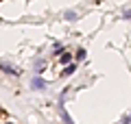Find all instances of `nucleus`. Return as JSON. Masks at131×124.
<instances>
[{"label":"nucleus","mask_w":131,"mask_h":124,"mask_svg":"<svg viewBox=\"0 0 131 124\" xmlns=\"http://www.w3.org/2000/svg\"><path fill=\"white\" fill-rule=\"evenodd\" d=\"M77 59H85V50H77Z\"/></svg>","instance_id":"39448f33"},{"label":"nucleus","mask_w":131,"mask_h":124,"mask_svg":"<svg viewBox=\"0 0 131 124\" xmlns=\"http://www.w3.org/2000/svg\"><path fill=\"white\" fill-rule=\"evenodd\" d=\"M0 70H5L7 74H13V76H18V74H20V68H13L11 63H0Z\"/></svg>","instance_id":"f257e3e1"},{"label":"nucleus","mask_w":131,"mask_h":124,"mask_svg":"<svg viewBox=\"0 0 131 124\" xmlns=\"http://www.w3.org/2000/svg\"><path fill=\"white\" fill-rule=\"evenodd\" d=\"M72 72H74V65H68V68H66L63 72H61V76H70Z\"/></svg>","instance_id":"20e7f679"},{"label":"nucleus","mask_w":131,"mask_h":124,"mask_svg":"<svg viewBox=\"0 0 131 124\" xmlns=\"http://www.w3.org/2000/svg\"><path fill=\"white\" fill-rule=\"evenodd\" d=\"M59 59H61V63H70V59H72V55H70V52H63V55H61Z\"/></svg>","instance_id":"7ed1b4c3"},{"label":"nucleus","mask_w":131,"mask_h":124,"mask_svg":"<svg viewBox=\"0 0 131 124\" xmlns=\"http://www.w3.org/2000/svg\"><path fill=\"white\" fill-rule=\"evenodd\" d=\"M44 85H46V83H44L39 76H35V78H33V87H35V89H42Z\"/></svg>","instance_id":"f03ea898"}]
</instances>
